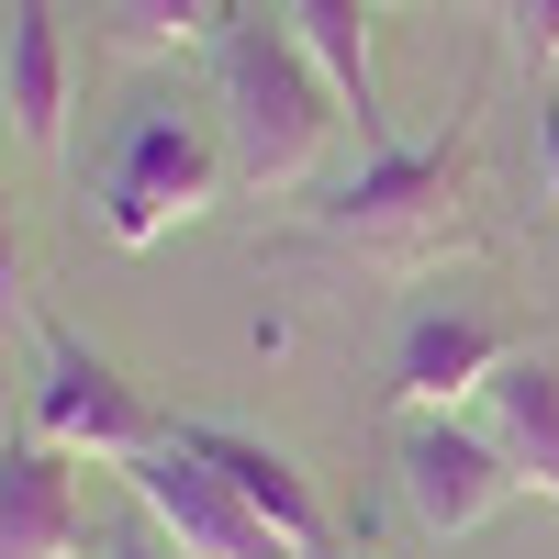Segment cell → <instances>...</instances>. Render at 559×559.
I'll return each mask as SVG.
<instances>
[{"label":"cell","mask_w":559,"mask_h":559,"mask_svg":"<svg viewBox=\"0 0 559 559\" xmlns=\"http://www.w3.org/2000/svg\"><path fill=\"white\" fill-rule=\"evenodd\" d=\"M515 358V336L481 313H414L392 347V403L403 414H459L471 392H492V369Z\"/></svg>","instance_id":"52a82bcc"},{"label":"cell","mask_w":559,"mask_h":559,"mask_svg":"<svg viewBox=\"0 0 559 559\" xmlns=\"http://www.w3.org/2000/svg\"><path fill=\"white\" fill-rule=\"evenodd\" d=\"M179 437H191V448H202V459H213V471L236 481V492H247V503H258V515L292 537L302 559L324 548V503H313V481H302V471H292V459H280L269 437H236V426H179Z\"/></svg>","instance_id":"8fae6325"},{"label":"cell","mask_w":559,"mask_h":559,"mask_svg":"<svg viewBox=\"0 0 559 559\" xmlns=\"http://www.w3.org/2000/svg\"><path fill=\"white\" fill-rule=\"evenodd\" d=\"M481 426H492L503 459H515V481L559 503V358L515 347V358L492 369V392H481Z\"/></svg>","instance_id":"9c48e42d"},{"label":"cell","mask_w":559,"mask_h":559,"mask_svg":"<svg viewBox=\"0 0 559 559\" xmlns=\"http://www.w3.org/2000/svg\"><path fill=\"white\" fill-rule=\"evenodd\" d=\"M537 168H548V202H559V102H537Z\"/></svg>","instance_id":"2e32d148"},{"label":"cell","mask_w":559,"mask_h":559,"mask_svg":"<svg viewBox=\"0 0 559 559\" xmlns=\"http://www.w3.org/2000/svg\"><path fill=\"white\" fill-rule=\"evenodd\" d=\"M0 123L23 146H57L68 123V34H57V0H12V34H0Z\"/></svg>","instance_id":"30bf717a"},{"label":"cell","mask_w":559,"mask_h":559,"mask_svg":"<svg viewBox=\"0 0 559 559\" xmlns=\"http://www.w3.org/2000/svg\"><path fill=\"white\" fill-rule=\"evenodd\" d=\"M23 414H34V437L68 448V459H146L168 437L146 414V392H134L102 347H79L68 324H45V381L23 392Z\"/></svg>","instance_id":"277c9868"},{"label":"cell","mask_w":559,"mask_h":559,"mask_svg":"<svg viewBox=\"0 0 559 559\" xmlns=\"http://www.w3.org/2000/svg\"><path fill=\"white\" fill-rule=\"evenodd\" d=\"M213 68H224V112H236V179L258 191H292V179L324 157V134H336L347 90L313 68V45L269 12H236L213 34Z\"/></svg>","instance_id":"6da1fadb"},{"label":"cell","mask_w":559,"mask_h":559,"mask_svg":"<svg viewBox=\"0 0 559 559\" xmlns=\"http://www.w3.org/2000/svg\"><path fill=\"white\" fill-rule=\"evenodd\" d=\"M123 481H134V503L157 515V537H168L179 559H302V548L280 537V526H269V515H258V503L224 481L179 426H168L146 459H123Z\"/></svg>","instance_id":"7a4b0ae2"},{"label":"cell","mask_w":559,"mask_h":559,"mask_svg":"<svg viewBox=\"0 0 559 559\" xmlns=\"http://www.w3.org/2000/svg\"><path fill=\"white\" fill-rule=\"evenodd\" d=\"M459 191H471V134H448V146H381L336 202H324V236H347V247H426Z\"/></svg>","instance_id":"5b68a950"},{"label":"cell","mask_w":559,"mask_h":559,"mask_svg":"<svg viewBox=\"0 0 559 559\" xmlns=\"http://www.w3.org/2000/svg\"><path fill=\"white\" fill-rule=\"evenodd\" d=\"M392 459H403V503H414L426 537H471L503 492H526L515 459L492 448V426H459V414H414Z\"/></svg>","instance_id":"8992f818"},{"label":"cell","mask_w":559,"mask_h":559,"mask_svg":"<svg viewBox=\"0 0 559 559\" xmlns=\"http://www.w3.org/2000/svg\"><path fill=\"white\" fill-rule=\"evenodd\" d=\"M79 537H90V503L68 448L12 437L0 448V559H79Z\"/></svg>","instance_id":"ba28073f"},{"label":"cell","mask_w":559,"mask_h":559,"mask_svg":"<svg viewBox=\"0 0 559 559\" xmlns=\"http://www.w3.org/2000/svg\"><path fill=\"white\" fill-rule=\"evenodd\" d=\"M12 414H23V381H12V358H0V448H12Z\"/></svg>","instance_id":"ac0fdd59"},{"label":"cell","mask_w":559,"mask_h":559,"mask_svg":"<svg viewBox=\"0 0 559 559\" xmlns=\"http://www.w3.org/2000/svg\"><path fill=\"white\" fill-rule=\"evenodd\" d=\"M224 23H236L224 0H112V34L134 45V57H157V45H202Z\"/></svg>","instance_id":"4fadbf2b"},{"label":"cell","mask_w":559,"mask_h":559,"mask_svg":"<svg viewBox=\"0 0 559 559\" xmlns=\"http://www.w3.org/2000/svg\"><path fill=\"white\" fill-rule=\"evenodd\" d=\"M313 559H324V548H313Z\"/></svg>","instance_id":"d6986e66"},{"label":"cell","mask_w":559,"mask_h":559,"mask_svg":"<svg viewBox=\"0 0 559 559\" xmlns=\"http://www.w3.org/2000/svg\"><path fill=\"white\" fill-rule=\"evenodd\" d=\"M23 313V236H12V202H0V324Z\"/></svg>","instance_id":"9a60e30c"},{"label":"cell","mask_w":559,"mask_h":559,"mask_svg":"<svg viewBox=\"0 0 559 559\" xmlns=\"http://www.w3.org/2000/svg\"><path fill=\"white\" fill-rule=\"evenodd\" d=\"M503 23H515L526 68H559V0H503Z\"/></svg>","instance_id":"5bb4252c"},{"label":"cell","mask_w":559,"mask_h":559,"mask_svg":"<svg viewBox=\"0 0 559 559\" xmlns=\"http://www.w3.org/2000/svg\"><path fill=\"white\" fill-rule=\"evenodd\" d=\"M102 559H179V548H168V537H112Z\"/></svg>","instance_id":"e0dca14e"},{"label":"cell","mask_w":559,"mask_h":559,"mask_svg":"<svg viewBox=\"0 0 559 559\" xmlns=\"http://www.w3.org/2000/svg\"><path fill=\"white\" fill-rule=\"evenodd\" d=\"M292 34L313 45V68L347 90L358 146L381 157V146H392V102H381V68H369V0H292Z\"/></svg>","instance_id":"7c38bea8"},{"label":"cell","mask_w":559,"mask_h":559,"mask_svg":"<svg viewBox=\"0 0 559 559\" xmlns=\"http://www.w3.org/2000/svg\"><path fill=\"white\" fill-rule=\"evenodd\" d=\"M213 146H202V123H179V112H134L123 123V146L102 157V236L112 247H157L168 224H191L213 202Z\"/></svg>","instance_id":"3957f363"}]
</instances>
